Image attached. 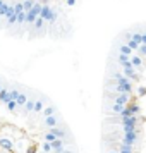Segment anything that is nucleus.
Wrapping results in <instances>:
<instances>
[{"label": "nucleus", "mask_w": 146, "mask_h": 153, "mask_svg": "<svg viewBox=\"0 0 146 153\" xmlns=\"http://www.w3.org/2000/svg\"><path fill=\"white\" fill-rule=\"evenodd\" d=\"M40 17H42L43 21L47 19V21H50V22H55V19H57V14L52 10V9L48 7V5H45V7H42V12H40Z\"/></svg>", "instance_id": "obj_1"}, {"label": "nucleus", "mask_w": 146, "mask_h": 153, "mask_svg": "<svg viewBox=\"0 0 146 153\" xmlns=\"http://www.w3.org/2000/svg\"><path fill=\"white\" fill-rule=\"evenodd\" d=\"M138 134H139V131H134V132H125L124 134V143L122 145H125V146H132V143L136 141V138H138Z\"/></svg>", "instance_id": "obj_2"}, {"label": "nucleus", "mask_w": 146, "mask_h": 153, "mask_svg": "<svg viewBox=\"0 0 146 153\" xmlns=\"http://www.w3.org/2000/svg\"><path fill=\"white\" fill-rule=\"evenodd\" d=\"M50 132H52L57 139H62V141L67 138V132L64 131V129H60V127H52V129H50Z\"/></svg>", "instance_id": "obj_3"}, {"label": "nucleus", "mask_w": 146, "mask_h": 153, "mask_svg": "<svg viewBox=\"0 0 146 153\" xmlns=\"http://www.w3.org/2000/svg\"><path fill=\"white\" fill-rule=\"evenodd\" d=\"M113 100H115V105H122V107H124V105L129 102V95H127V93H120L117 97H113Z\"/></svg>", "instance_id": "obj_4"}, {"label": "nucleus", "mask_w": 146, "mask_h": 153, "mask_svg": "<svg viewBox=\"0 0 146 153\" xmlns=\"http://www.w3.org/2000/svg\"><path fill=\"white\" fill-rule=\"evenodd\" d=\"M112 88L117 91V93H127V95H129V93H131V90H132V86H122V84H119V83L113 84Z\"/></svg>", "instance_id": "obj_5"}, {"label": "nucleus", "mask_w": 146, "mask_h": 153, "mask_svg": "<svg viewBox=\"0 0 146 153\" xmlns=\"http://www.w3.org/2000/svg\"><path fill=\"white\" fill-rule=\"evenodd\" d=\"M50 145H52V148H53L57 153H62V150H64V141L62 139H55V141H52Z\"/></svg>", "instance_id": "obj_6"}, {"label": "nucleus", "mask_w": 146, "mask_h": 153, "mask_svg": "<svg viewBox=\"0 0 146 153\" xmlns=\"http://www.w3.org/2000/svg\"><path fill=\"white\" fill-rule=\"evenodd\" d=\"M57 124H59L57 117H53V115H52V117H45V126H47V127L52 129V127H57Z\"/></svg>", "instance_id": "obj_7"}, {"label": "nucleus", "mask_w": 146, "mask_h": 153, "mask_svg": "<svg viewBox=\"0 0 146 153\" xmlns=\"http://www.w3.org/2000/svg\"><path fill=\"white\" fill-rule=\"evenodd\" d=\"M120 120H122V124H124V126H136V124H138V117H136V115L127 117V119H120Z\"/></svg>", "instance_id": "obj_8"}, {"label": "nucleus", "mask_w": 146, "mask_h": 153, "mask_svg": "<svg viewBox=\"0 0 146 153\" xmlns=\"http://www.w3.org/2000/svg\"><path fill=\"white\" fill-rule=\"evenodd\" d=\"M0 146H2V148H4V150H12V141H10V139H2V141H0Z\"/></svg>", "instance_id": "obj_9"}, {"label": "nucleus", "mask_w": 146, "mask_h": 153, "mask_svg": "<svg viewBox=\"0 0 146 153\" xmlns=\"http://www.w3.org/2000/svg\"><path fill=\"white\" fill-rule=\"evenodd\" d=\"M0 102H4V103L10 102V95H9L7 90H2V91H0Z\"/></svg>", "instance_id": "obj_10"}, {"label": "nucleus", "mask_w": 146, "mask_h": 153, "mask_svg": "<svg viewBox=\"0 0 146 153\" xmlns=\"http://www.w3.org/2000/svg\"><path fill=\"white\" fill-rule=\"evenodd\" d=\"M14 102H16L17 105H24L26 102H28V97H26V95H22V93H19V95H17V98H16Z\"/></svg>", "instance_id": "obj_11"}, {"label": "nucleus", "mask_w": 146, "mask_h": 153, "mask_svg": "<svg viewBox=\"0 0 146 153\" xmlns=\"http://www.w3.org/2000/svg\"><path fill=\"white\" fill-rule=\"evenodd\" d=\"M129 60H131L132 67H141V64H143V60H141V57H131Z\"/></svg>", "instance_id": "obj_12"}, {"label": "nucleus", "mask_w": 146, "mask_h": 153, "mask_svg": "<svg viewBox=\"0 0 146 153\" xmlns=\"http://www.w3.org/2000/svg\"><path fill=\"white\" fill-rule=\"evenodd\" d=\"M120 53H122V55H127V57H131V53H132V50L129 48V47H127V45H120Z\"/></svg>", "instance_id": "obj_13"}, {"label": "nucleus", "mask_w": 146, "mask_h": 153, "mask_svg": "<svg viewBox=\"0 0 146 153\" xmlns=\"http://www.w3.org/2000/svg\"><path fill=\"white\" fill-rule=\"evenodd\" d=\"M24 21H26V12L22 10V12H19V14L16 16V22H17V24H21V22H24Z\"/></svg>", "instance_id": "obj_14"}, {"label": "nucleus", "mask_w": 146, "mask_h": 153, "mask_svg": "<svg viewBox=\"0 0 146 153\" xmlns=\"http://www.w3.org/2000/svg\"><path fill=\"white\" fill-rule=\"evenodd\" d=\"M24 107H26L28 112H35V100H28V102L24 103Z\"/></svg>", "instance_id": "obj_15"}, {"label": "nucleus", "mask_w": 146, "mask_h": 153, "mask_svg": "<svg viewBox=\"0 0 146 153\" xmlns=\"http://www.w3.org/2000/svg\"><path fill=\"white\" fill-rule=\"evenodd\" d=\"M33 5H35V4H33L31 0H26V2H22V7H24V12H29V10L33 9Z\"/></svg>", "instance_id": "obj_16"}, {"label": "nucleus", "mask_w": 146, "mask_h": 153, "mask_svg": "<svg viewBox=\"0 0 146 153\" xmlns=\"http://www.w3.org/2000/svg\"><path fill=\"white\" fill-rule=\"evenodd\" d=\"M53 114H55V110H53V107H47V108L43 110V115H45V117H52Z\"/></svg>", "instance_id": "obj_17"}, {"label": "nucleus", "mask_w": 146, "mask_h": 153, "mask_svg": "<svg viewBox=\"0 0 146 153\" xmlns=\"http://www.w3.org/2000/svg\"><path fill=\"white\" fill-rule=\"evenodd\" d=\"M43 110V100H36L35 102V112H42Z\"/></svg>", "instance_id": "obj_18"}, {"label": "nucleus", "mask_w": 146, "mask_h": 153, "mask_svg": "<svg viewBox=\"0 0 146 153\" xmlns=\"http://www.w3.org/2000/svg\"><path fill=\"white\" fill-rule=\"evenodd\" d=\"M129 59H131V57L120 53V55H119V64H120V65H125V62H129Z\"/></svg>", "instance_id": "obj_19"}, {"label": "nucleus", "mask_w": 146, "mask_h": 153, "mask_svg": "<svg viewBox=\"0 0 146 153\" xmlns=\"http://www.w3.org/2000/svg\"><path fill=\"white\" fill-rule=\"evenodd\" d=\"M55 136H53V134H52V132H47V134H45V143H52V141H55Z\"/></svg>", "instance_id": "obj_20"}, {"label": "nucleus", "mask_w": 146, "mask_h": 153, "mask_svg": "<svg viewBox=\"0 0 146 153\" xmlns=\"http://www.w3.org/2000/svg\"><path fill=\"white\" fill-rule=\"evenodd\" d=\"M127 107H129V110L132 112V115H134V114H139V107L136 103H131V105H127Z\"/></svg>", "instance_id": "obj_21"}, {"label": "nucleus", "mask_w": 146, "mask_h": 153, "mask_svg": "<svg viewBox=\"0 0 146 153\" xmlns=\"http://www.w3.org/2000/svg\"><path fill=\"white\" fill-rule=\"evenodd\" d=\"M7 108H9L10 112H14L16 108H17V103H16L14 100H10V102H7Z\"/></svg>", "instance_id": "obj_22"}, {"label": "nucleus", "mask_w": 146, "mask_h": 153, "mask_svg": "<svg viewBox=\"0 0 146 153\" xmlns=\"http://www.w3.org/2000/svg\"><path fill=\"white\" fill-rule=\"evenodd\" d=\"M132 42H136L138 45H141V33H132Z\"/></svg>", "instance_id": "obj_23"}, {"label": "nucleus", "mask_w": 146, "mask_h": 153, "mask_svg": "<svg viewBox=\"0 0 146 153\" xmlns=\"http://www.w3.org/2000/svg\"><path fill=\"white\" fill-rule=\"evenodd\" d=\"M120 153H132V148L131 146H125V145H120Z\"/></svg>", "instance_id": "obj_24"}, {"label": "nucleus", "mask_w": 146, "mask_h": 153, "mask_svg": "<svg viewBox=\"0 0 146 153\" xmlns=\"http://www.w3.org/2000/svg\"><path fill=\"white\" fill-rule=\"evenodd\" d=\"M7 10H9V5L7 4H2V7H0V16H7Z\"/></svg>", "instance_id": "obj_25"}, {"label": "nucleus", "mask_w": 146, "mask_h": 153, "mask_svg": "<svg viewBox=\"0 0 146 153\" xmlns=\"http://www.w3.org/2000/svg\"><path fill=\"white\" fill-rule=\"evenodd\" d=\"M22 10H24L22 4H16V5H14V12H16V16L19 14V12H22Z\"/></svg>", "instance_id": "obj_26"}, {"label": "nucleus", "mask_w": 146, "mask_h": 153, "mask_svg": "<svg viewBox=\"0 0 146 153\" xmlns=\"http://www.w3.org/2000/svg\"><path fill=\"white\" fill-rule=\"evenodd\" d=\"M122 129H124V132H134L136 131V126H124Z\"/></svg>", "instance_id": "obj_27"}, {"label": "nucleus", "mask_w": 146, "mask_h": 153, "mask_svg": "<svg viewBox=\"0 0 146 153\" xmlns=\"http://www.w3.org/2000/svg\"><path fill=\"white\" fill-rule=\"evenodd\" d=\"M127 47H129L131 50H136V48L139 47V45H138L136 42H132V40H131V42H127Z\"/></svg>", "instance_id": "obj_28"}, {"label": "nucleus", "mask_w": 146, "mask_h": 153, "mask_svg": "<svg viewBox=\"0 0 146 153\" xmlns=\"http://www.w3.org/2000/svg\"><path fill=\"white\" fill-rule=\"evenodd\" d=\"M43 22H45V21H43L42 17H36V21H35V26H36V28H42V26H43Z\"/></svg>", "instance_id": "obj_29"}, {"label": "nucleus", "mask_w": 146, "mask_h": 153, "mask_svg": "<svg viewBox=\"0 0 146 153\" xmlns=\"http://www.w3.org/2000/svg\"><path fill=\"white\" fill-rule=\"evenodd\" d=\"M9 95H10V100H16V98H17V95H19V91H17V90H12Z\"/></svg>", "instance_id": "obj_30"}, {"label": "nucleus", "mask_w": 146, "mask_h": 153, "mask_svg": "<svg viewBox=\"0 0 146 153\" xmlns=\"http://www.w3.org/2000/svg\"><path fill=\"white\" fill-rule=\"evenodd\" d=\"M122 110H124V107H122V105H113V112H117V114H120Z\"/></svg>", "instance_id": "obj_31"}, {"label": "nucleus", "mask_w": 146, "mask_h": 153, "mask_svg": "<svg viewBox=\"0 0 146 153\" xmlns=\"http://www.w3.org/2000/svg\"><path fill=\"white\" fill-rule=\"evenodd\" d=\"M43 150H45V153H48L50 150H52V145H50V143H45V145H43Z\"/></svg>", "instance_id": "obj_32"}, {"label": "nucleus", "mask_w": 146, "mask_h": 153, "mask_svg": "<svg viewBox=\"0 0 146 153\" xmlns=\"http://www.w3.org/2000/svg\"><path fill=\"white\" fill-rule=\"evenodd\" d=\"M139 52L141 55H146V45H139Z\"/></svg>", "instance_id": "obj_33"}, {"label": "nucleus", "mask_w": 146, "mask_h": 153, "mask_svg": "<svg viewBox=\"0 0 146 153\" xmlns=\"http://www.w3.org/2000/svg\"><path fill=\"white\" fill-rule=\"evenodd\" d=\"M141 45H146V31L141 35Z\"/></svg>", "instance_id": "obj_34"}, {"label": "nucleus", "mask_w": 146, "mask_h": 153, "mask_svg": "<svg viewBox=\"0 0 146 153\" xmlns=\"http://www.w3.org/2000/svg\"><path fill=\"white\" fill-rule=\"evenodd\" d=\"M139 95H146V88H139Z\"/></svg>", "instance_id": "obj_35"}, {"label": "nucleus", "mask_w": 146, "mask_h": 153, "mask_svg": "<svg viewBox=\"0 0 146 153\" xmlns=\"http://www.w3.org/2000/svg\"><path fill=\"white\" fill-rule=\"evenodd\" d=\"M67 4H69V5H74V4H76V0H67Z\"/></svg>", "instance_id": "obj_36"}, {"label": "nucleus", "mask_w": 146, "mask_h": 153, "mask_svg": "<svg viewBox=\"0 0 146 153\" xmlns=\"http://www.w3.org/2000/svg\"><path fill=\"white\" fill-rule=\"evenodd\" d=\"M2 4H4V2H2V0H0V7H2Z\"/></svg>", "instance_id": "obj_37"}, {"label": "nucleus", "mask_w": 146, "mask_h": 153, "mask_svg": "<svg viewBox=\"0 0 146 153\" xmlns=\"http://www.w3.org/2000/svg\"><path fill=\"white\" fill-rule=\"evenodd\" d=\"M2 90H4V88H2V84H0V91H2Z\"/></svg>", "instance_id": "obj_38"}, {"label": "nucleus", "mask_w": 146, "mask_h": 153, "mask_svg": "<svg viewBox=\"0 0 146 153\" xmlns=\"http://www.w3.org/2000/svg\"><path fill=\"white\" fill-rule=\"evenodd\" d=\"M64 153H70V152H64Z\"/></svg>", "instance_id": "obj_39"}, {"label": "nucleus", "mask_w": 146, "mask_h": 153, "mask_svg": "<svg viewBox=\"0 0 146 153\" xmlns=\"http://www.w3.org/2000/svg\"><path fill=\"white\" fill-rule=\"evenodd\" d=\"M110 153H115V152H110Z\"/></svg>", "instance_id": "obj_40"}]
</instances>
